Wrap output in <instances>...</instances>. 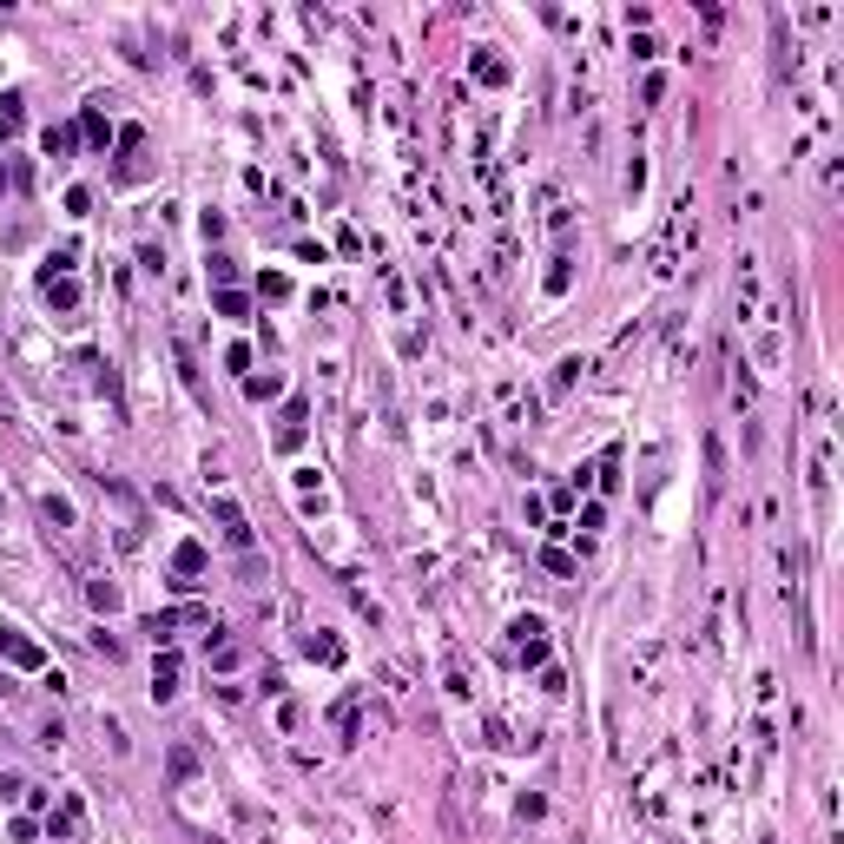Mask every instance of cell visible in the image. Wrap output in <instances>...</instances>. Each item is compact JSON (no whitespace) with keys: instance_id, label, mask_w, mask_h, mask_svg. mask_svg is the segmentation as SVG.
I'll return each mask as SVG.
<instances>
[{"instance_id":"obj_1","label":"cell","mask_w":844,"mask_h":844,"mask_svg":"<svg viewBox=\"0 0 844 844\" xmlns=\"http://www.w3.org/2000/svg\"><path fill=\"white\" fill-rule=\"evenodd\" d=\"M179 693V654H159V666H152V699H172Z\"/></svg>"},{"instance_id":"obj_3","label":"cell","mask_w":844,"mask_h":844,"mask_svg":"<svg viewBox=\"0 0 844 844\" xmlns=\"http://www.w3.org/2000/svg\"><path fill=\"white\" fill-rule=\"evenodd\" d=\"M218 521H224V541L232 548H251V528H244V515L232 509V501H218Z\"/></svg>"},{"instance_id":"obj_7","label":"cell","mask_w":844,"mask_h":844,"mask_svg":"<svg viewBox=\"0 0 844 844\" xmlns=\"http://www.w3.org/2000/svg\"><path fill=\"white\" fill-rule=\"evenodd\" d=\"M172 561H179V574H199V568H205V548H199V541H185Z\"/></svg>"},{"instance_id":"obj_5","label":"cell","mask_w":844,"mask_h":844,"mask_svg":"<svg viewBox=\"0 0 844 844\" xmlns=\"http://www.w3.org/2000/svg\"><path fill=\"white\" fill-rule=\"evenodd\" d=\"M40 515L60 521V528H73V501H67V495H40Z\"/></svg>"},{"instance_id":"obj_6","label":"cell","mask_w":844,"mask_h":844,"mask_svg":"<svg viewBox=\"0 0 844 844\" xmlns=\"http://www.w3.org/2000/svg\"><path fill=\"white\" fill-rule=\"evenodd\" d=\"M87 601H93L99 613H112V607H119V587H112V581H93V587H87Z\"/></svg>"},{"instance_id":"obj_8","label":"cell","mask_w":844,"mask_h":844,"mask_svg":"<svg viewBox=\"0 0 844 844\" xmlns=\"http://www.w3.org/2000/svg\"><path fill=\"white\" fill-rule=\"evenodd\" d=\"M14 126H20V99H14V93H7V99H0V139H7V132H14Z\"/></svg>"},{"instance_id":"obj_4","label":"cell","mask_w":844,"mask_h":844,"mask_svg":"<svg viewBox=\"0 0 844 844\" xmlns=\"http://www.w3.org/2000/svg\"><path fill=\"white\" fill-rule=\"evenodd\" d=\"M46 304H60V311H73V304H79V284H73V277H46Z\"/></svg>"},{"instance_id":"obj_10","label":"cell","mask_w":844,"mask_h":844,"mask_svg":"<svg viewBox=\"0 0 844 844\" xmlns=\"http://www.w3.org/2000/svg\"><path fill=\"white\" fill-rule=\"evenodd\" d=\"M7 185H14V165H0V191H7Z\"/></svg>"},{"instance_id":"obj_9","label":"cell","mask_w":844,"mask_h":844,"mask_svg":"<svg viewBox=\"0 0 844 844\" xmlns=\"http://www.w3.org/2000/svg\"><path fill=\"white\" fill-rule=\"evenodd\" d=\"M541 568H548V574H574V561L561 554V548H548V554H541Z\"/></svg>"},{"instance_id":"obj_2","label":"cell","mask_w":844,"mask_h":844,"mask_svg":"<svg viewBox=\"0 0 844 844\" xmlns=\"http://www.w3.org/2000/svg\"><path fill=\"white\" fill-rule=\"evenodd\" d=\"M0 654H7L14 666H40V646H26L14 627H0Z\"/></svg>"}]
</instances>
